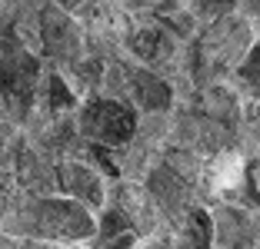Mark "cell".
Here are the masks:
<instances>
[{
	"label": "cell",
	"instance_id": "3957f363",
	"mask_svg": "<svg viewBox=\"0 0 260 249\" xmlns=\"http://www.w3.org/2000/svg\"><path fill=\"white\" fill-rule=\"evenodd\" d=\"M60 180H63V189H70V193H84L90 203H97V199H100L97 180H93L87 170H80V166H63V170H60Z\"/></svg>",
	"mask_w": 260,
	"mask_h": 249
},
{
	"label": "cell",
	"instance_id": "5b68a950",
	"mask_svg": "<svg viewBox=\"0 0 260 249\" xmlns=\"http://www.w3.org/2000/svg\"><path fill=\"white\" fill-rule=\"evenodd\" d=\"M190 236H193V249H207V242L214 239V226H210V219L207 213H190Z\"/></svg>",
	"mask_w": 260,
	"mask_h": 249
},
{
	"label": "cell",
	"instance_id": "7a4b0ae2",
	"mask_svg": "<svg viewBox=\"0 0 260 249\" xmlns=\"http://www.w3.org/2000/svg\"><path fill=\"white\" fill-rule=\"evenodd\" d=\"M87 130L97 140H107V143H123L130 133H134V113L120 103H107L100 100L87 110Z\"/></svg>",
	"mask_w": 260,
	"mask_h": 249
},
{
	"label": "cell",
	"instance_id": "277c9868",
	"mask_svg": "<svg viewBox=\"0 0 260 249\" xmlns=\"http://www.w3.org/2000/svg\"><path fill=\"white\" fill-rule=\"evenodd\" d=\"M137 93H140V103L150 106V110H160V106L170 103V90L147 73H137Z\"/></svg>",
	"mask_w": 260,
	"mask_h": 249
},
{
	"label": "cell",
	"instance_id": "6da1fadb",
	"mask_svg": "<svg viewBox=\"0 0 260 249\" xmlns=\"http://www.w3.org/2000/svg\"><path fill=\"white\" fill-rule=\"evenodd\" d=\"M37 229L54 239H80L93 233V223L77 203H44L37 210Z\"/></svg>",
	"mask_w": 260,
	"mask_h": 249
}]
</instances>
